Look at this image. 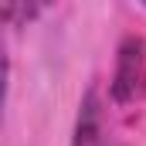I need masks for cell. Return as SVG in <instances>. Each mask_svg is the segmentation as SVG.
<instances>
[{
    "label": "cell",
    "instance_id": "obj_3",
    "mask_svg": "<svg viewBox=\"0 0 146 146\" xmlns=\"http://www.w3.org/2000/svg\"><path fill=\"white\" fill-rule=\"evenodd\" d=\"M51 3L54 0H0V14L10 27H24V24L37 21Z\"/></svg>",
    "mask_w": 146,
    "mask_h": 146
},
{
    "label": "cell",
    "instance_id": "obj_2",
    "mask_svg": "<svg viewBox=\"0 0 146 146\" xmlns=\"http://www.w3.org/2000/svg\"><path fill=\"white\" fill-rule=\"evenodd\" d=\"M72 146H115L109 126H106V112H102V102H99V92H88L82 99V112H78V122H75Z\"/></svg>",
    "mask_w": 146,
    "mask_h": 146
},
{
    "label": "cell",
    "instance_id": "obj_4",
    "mask_svg": "<svg viewBox=\"0 0 146 146\" xmlns=\"http://www.w3.org/2000/svg\"><path fill=\"white\" fill-rule=\"evenodd\" d=\"M143 7H146V0H143Z\"/></svg>",
    "mask_w": 146,
    "mask_h": 146
},
{
    "label": "cell",
    "instance_id": "obj_1",
    "mask_svg": "<svg viewBox=\"0 0 146 146\" xmlns=\"http://www.w3.org/2000/svg\"><path fill=\"white\" fill-rule=\"evenodd\" d=\"M143 82H146L143 41L129 37V41H122V48H119V61H115V75H112V99H115L119 106L133 102V99L139 95Z\"/></svg>",
    "mask_w": 146,
    "mask_h": 146
}]
</instances>
